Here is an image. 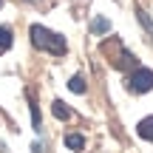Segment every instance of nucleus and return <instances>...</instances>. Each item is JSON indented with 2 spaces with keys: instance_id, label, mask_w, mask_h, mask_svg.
<instances>
[{
  "instance_id": "9",
  "label": "nucleus",
  "mask_w": 153,
  "mask_h": 153,
  "mask_svg": "<svg viewBox=\"0 0 153 153\" xmlns=\"http://www.w3.org/2000/svg\"><path fill=\"white\" fill-rule=\"evenodd\" d=\"M28 105H31V119H34V133H40L43 128H40V108H37V102L31 99V94H28Z\"/></svg>"
},
{
  "instance_id": "8",
  "label": "nucleus",
  "mask_w": 153,
  "mask_h": 153,
  "mask_svg": "<svg viewBox=\"0 0 153 153\" xmlns=\"http://www.w3.org/2000/svg\"><path fill=\"white\" fill-rule=\"evenodd\" d=\"M91 31H94V34H105V31H111V23L105 20V17H94Z\"/></svg>"
},
{
  "instance_id": "6",
  "label": "nucleus",
  "mask_w": 153,
  "mask_h": 153,
  "mask_svg": "<svg viewBox=\"0 0 153 153\" xmlns=\"http://www.w3.org/2000/svg\"><path fill=\"white\" fill-rule=\"evenodd\" d=\"M65 148L82 150V148H85V136H82V133H65Z\"/></svg>"
},
{
  "instance_id": "12",
  "label": "nucleus",
  "mask_w": 153,
  "mask_h": 153,
  "mask_svg": "<svg viewBox=\"0 0 153 153\" xmlns=\"http://www.w3.org/2000/svg\"><path fill=\"white\" fill-rule=\"evenodd\" d=\"M0 6H3V0H0Z\"/></svg>"
},
{
  "instance_id": "1",
  "label": "nucleus",
  "mask_w": 153,
  "mask_h": 153,
  "mask_svg": "<svg viewBox=\"0 0 153 153\" xmlns=\"http://www.w3.org/2000/svg\"><path fill=\"white\" fill-rule=\"evenodd\" d=\"M28 34H31V45L40 51H45V54H54V57H62L68 51V43L62 34L51 31V28L40 26V23H34L31 28H28Z\"/></svg>"
},
{
  "instance_id": "5",
  "label": "nucleus",
  "mask_w": 153,
  "mask_h": 153,
  "mask_svg": "<svg viewBox=\"0 0 153 153\" xmlns=\"http://www.w3.org/2000/svg\"><path fill=\"white\" fill-rule=\"evenodd\" d=\"M51 114H54L60 122H68V119H71V108H65L60 99H54V102H51Z\"/></svg>"
},
{
  "instance_id": "2",
  "label": "nucleus",
  "mask_w": 153,
  "mask_h": 153,
  "mask_svg": "<svg viewBox=\"0 0 153 153\" xmlns=\"http://www.w3.org/2000/svg\"><path fill=\"white\" fill-rule=\"evenodd\" d=\"M128 91H133V94H148V91H153V71H150V68H145V65L133 68V74L128 76Z\"/></svg>"
},
{
  "instance_id": "4",
  "label": "nucleus",
  "mask_w": 153,
  "mask_h": 153,
  "mask_svg": "<svg viewBox=\"0 0 153 153\" xmlns=\"http://www.w3.org/2000/svg\"><path fill=\"white\" fill-rule=\"evenodd\" d=\"M11 45H14V34H11V28L9 26H0V57L9 54Z\"/></svg>"
},
{
  "instance_id": "7",
  "label": "nucleus",
  "mask_w": 153,
  "mask_h": 153,
  "mask_svg": "<svg viewBox=\"0 0 153 153\" xmlns=\"http://www.w3.org/2000/svg\"><path fill=\"white\" fill-rule=\"evenodd\" d=\"M68 88H71L74 94H79V97H82V94L88 91V85H85V79H82L79 74H76V76H71V79H68Z\"/></svg>"
},
{
  "instance_id": "3",
  "label": "nucleus",
  "mask_w": 153,
  "mask_h": 153,
  "mask_svg": "<svg viewBox=\"0 0 153 153\" xmlns=\"http://www.w3.org/2000/svg\"><path fill=\"white\" fill-rule=\"evenodd\" d=\"M136 133L145 139V142H153V116H145V119L136 122Z\"/></svg>"
},
{
  "instance_id": "11",
  "label": "nucleus",
  "mask_w": 153,
  "mask_h": 153,
  "mask_svg": "<svg viewBox=\"0 0 153 153\" xmlns=\"http://www.w3.org/2000/svg\"><path fill=\"white\" fill-rule=\"evenodd\" d=\"M28 3H40V0H28Z\"/></svg>"
},
{
  "instance_id": "10",
  "label": "nucleus",
  "mask_w": 153,
  "mask_h": 153,
  "mask_svg": "<svg viewBox=\"0 0 153 153\" xmlns=\"http://www.w3.org/2000/svg\"><path fill=\"white\" fill-rule=\"evenodd\" d=\"M136 14H139V20H142V26H145V28H148V31H150V37H153V20H150V17H148V14H145V11H142V9H139V11H136Z\"/></svg>"
}]
</instances>
